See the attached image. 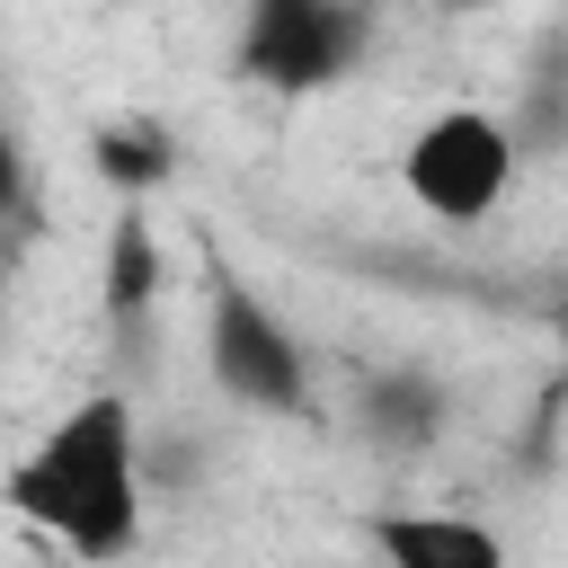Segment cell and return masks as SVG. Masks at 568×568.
Wrapping results in <instances>:
<instances>
[{"mask_svg": "<svg viewBox=\"0 0 568 568\" xmlns=\"http://www.w3.org/2000/svg\"><path fill=\"white\" fill-rule=\"evenodd\" d=\"M0 497H9V515H27L36 532H53L71 559L115 568V559L142 541V506H151L133 399H124V390L71 399V408L0 470Z\"/></svg>", "mask_w": 568, "mask_h": 568, "instance_id": "cell-1", "label": "cell"}, {"mask_svg": "<svg viewBox=\"0 0 568 568\" xmlns=\"http://www.w3.org/2000/svg\"><path fill=\"white\" fill-rule=\"evenodd\" d=\"M204 364H213V390L231 408H257V417L311 408V355H302L293 320L266 311L231 266H213V293H204Z\"/></svg>", "mask_w": 568, "mask_h": 568, "instance_id": "cell-2", "label": "cell"}, {"mask_svg": "<svg viewBox=\"0 0 568 568\" xmlns=\"http://www.w3.org/2000/svg\"><path fill=\"white\" fill-rule=\"evenodd\" d=\"M399 186H408V204H417L426 222L470 231V222H488V213L506 204V186H515V133H506L488 106H444V115H426V124L408 133Z\"/></svg>", "mask_w": 568, "mask_h": 568, "instance_id": "cell-3", "label": "cell"}, {"mask_svg": "<svg viewBox=\"0 0 568 568\" xmlns=\"http://www.w3.org/2000/svg\"><path fill=\"white\" fill-rule=\"evenodd\" d=\"M364 53V0H248L240 18V71L257 89H328Z\"/></svg>", "mask_w": 568, "mask_h": 568, "instance_id": "cell-4", "label": "cell"}, {"mask_svg": "<svg viewBox=\"0 0 568 568\" xmlns=\"http://www.w3.org/2000/svg\"><path fill=\"white\" fill-rule=\"evenodd\" d=\"M364 541L382 568H506V532L462 506H373Z\"/></svg>", "mask_w": 568, "mask_h": 568, "instance_id": "cell-5", "label": "cell"}, {"mask_svg": "<svg viewBox=\"0 0 568 568\" xmlns=\"http://www.w3.org/2000/svg\"><path fill=\"white\" fill-rule=\"evenodd\" d=\"M160 231H151V213L142 204H124L115 222H106V266H98V311L115 320V328H133L151 302H160Z\"/></svg>", "mask_w": 568, "mask_h": 568, "instance_id": "cell-6", "label": "cell"}, {"mask_svg": "<svg viewBox=\"0 0 568 568\" xmlns=\"http://www.w3.org/2000/svg\"><path fill=\"white\" fill-rule=\"evenodd\" d=\"M89 160H98V178L115 186V204H151V195L178 178V142H169L160 115H115V124H98Z\"/></svg>", "mask_w": 568, "mask_h": 568, "instance_id": "cell-7", "label": "cell"}, {"mask_svg": "<svg viewBox=\"0 0 568 568\" xmlns=\"http://www.w3.org/2000/svg\"><path fill=\"white\" fill-rule=\"evenodd\" d=\"M355 408H364V435L390 453H417L444 435V382H426V373H373Z\"/></svg>", "mask_w": 568, "mask_h": 568, "instance_id": "cell-8", "label": "cell"}, {"mask_svg": "<svg viewBox=\"0 0 568 568\" xmlns=\"http://www.w3.org/2000/svg\"><path fill=\"white\" fill-rule=\"evenodd\" d=\"M18 204V142H9V124H0V213Z\"/></svg>", "mask_w": 568, "mask_h": 568, "instance_id": "cell-9", "label": "cell"}, {"mask_svg": "<svg viewBox=\"0 0 568 568\" xmlns=\"http://www.w3.org/2000/svg\"><path fill=\"white\" fill-rule=\"evenodd\" d=\"M444 18H488V9H506V0H435Z\"/></svg>", "mask_w": 568, "mask_h": 568, "instance_id": "cell-10", "label": "cell"}]
</instances>
